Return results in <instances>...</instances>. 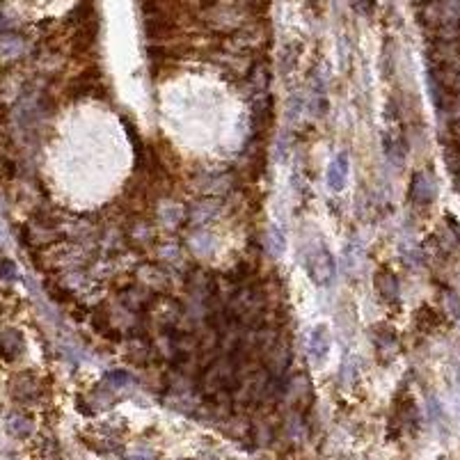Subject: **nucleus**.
<instances>
[{
  "label": "nucleus",
  "mask_w": 460,
  "mask_h": 460,
  "mask_svg": "<svg viewBox=\"0 0 460 460\" xmlns=\"http://www.w3.org/2000/svg\"><path fill=\"white\" fill-rule=\"evenodd\" d=\"M421 28L440 41H451L460 32V0H426L417 12Z\"/></svg>",
  "instance_id": "f257e3e1"
},
{
  "label": "nucleus",
  "mask_w": 460,
  "mask_h": 460,
  "mask_svg": "<svg viewBox=\"0 0 460 460\" xmlns=\"http://www.w3.org/2000/svg\"><path fill=\"white\" fill-rule=\"evenodd\" d=\"M305 268H307V275L311 277V282L318 284V286H327L332 284L334 275H337V264H334V257L332 252L318 243L307 252L305 257Z\"/></svg>",
  "instance_id": "f03ea898"
},
{
  "label": "nucleus",
  "mask_w": 460,
  "mask_h": 460,
  "mask_svg": "<svg viewBox=\"0 0 460 460\" xmlns=\"http://www.w3.org/2000/svg\"><path fill=\"white\" fill-rule=\"evenodd\" d=\"M371 339H373V346H376V355L380 362H392L398 353V337L394 332V327H389L385 323H378L373 325L371 330Z\"/></svg>",
  "instance_id": "7ed1b4c3"
},
{
  "label": "nucleus",
  "mask_w": 460,
  "mask_h": 460,
  "mask_svg": "<svg viewBox=\"0 0 460 460\" xmlns=\"http://www.w3.org/2000/svg\"><path fill=\"white\" fill-rule=\"evenodd\" d=\"M438 197V181L428 170L414 172L412 184H410V199L419 206H428L435 202Z\"/></svg>",
  "instance_id": "20e7f679"
},
{
  "label": "nucleus",
  "mask_w": 460,
  "mask_h": 460,
  "mask_svg": "<svg viewBox=\"0 0 460 460\" xmlns=\"http://www.w3.org/2000/svg\"><path fill=\"white\" fill-rule=\"evenodd\" d=\"M12 396L16 403H23V405L34 403L39 398V378L30 371L19 373L12 383Z\"/></svg>",
  "instance_id": "39448f33"
},
{
  "label": "nucleus",
  "mask_w": 460,
  "mask_h": 460,
  "mask_svg": "<svg viewBox=\"0 0 460 460\" xmlns=\"http://www.w3.org/2000/svg\"><path fill=\"white\" fill-rule=\"evenodd\" d=\"M106 88H103V78L99 74V69H90L76 78L74 88H72V97L74 99H83V97H103Z\"/></svg>",
  "instance_id": "423d86ee"
},
{
  "label": "nucleus",
  "mask_w": 460,
  "mask_h": 460,
  "mask_svg": "<svg viewBox=\"0 0 460 460\" xmlns=\"http://www.w3.org/2000/svg\"><path fill=\"white\" fill-rule=\"evenodd\" d=\"M383 149L389 163H394L396 168L403 165V161L407 158V142L403 133L398 128H387L385 135H383Z\"/></svg>",
  "instance_id": "0eeeda50"
},
{
  "label": "nucleus",
  "mask_w": 460,
  "mask_h": 460,
  "mask_svg": "<svg viewBox=\"0 0 460 460\" xmlns=\"http://www.w3.org/2000/svg\"><path fill=\"white\" fill-rule=\"evenodd\" d=\"M349 172H351V161H349V154H337L332 161H330V168H327V186L330 190L334 193H341L346 188V181H349Z\"/></svg>",
  "instance_id": "6e6552de"
},
{
  "label": "nucleus",
  "mask_w": 460,
  "mask_h": 460,
  "mask_svg": "<svg viewBox=\"0 0 460 460\" xmlns=\"http://www.w3.org/2000/svg\"><path fill=\"white\" fill-rule=\"evenodd\" d=\"M330 353V332L327 327L320 323L311 330L309 334V360L314 364H323Z\"/></svg>",
  "instance_id": "1a4fd4ad"
},
{
  "label": "nucleus",
  "mask_w": 460,
  "mask_h": 460,
  "mask_svg": "<svg viewBox=\"0 0 460 460\" xmlns=\"http://www.w3.org/2000/svg\"><path fill=\"white\" fill-rule=\"evenodd\" d=\"M373 286H376L378 296L383 298L385 302H398V293H401V289H398V280L394 277L392 271L380 268V271L376 273V277H373Z\"/></svg>",
  "instance_id": "9d476101"
},
{
  "label": "nucleus",
  "mask_w": 460,
  "mask_h": 460,
  "mask_svg": "<svg viewBox=\"0 0 460 460\" xmlns=\"http://www.w3.org/2000/svg\"><path fill=\"white\" fill-rule=\"evenodd\" d=\"M7 433H10L12 438L16 440H25L32 435L34 431V424L28 414H21V412H12L10 417H7V424H5Z\"/></svg>",
  "instance_id": "9b49d317"
},
{
  "label": "nucleus",
  "mask_w": 460,
  "mask_h": 460,
  "mask_svg": "<svg viewBox=\"0 0 460 460\" xmlns=\"http://www.w3.org/2000/svg\"><path fill=\"white\" fill-rule=\"evenodd\" d=\"M23 353V337L16 330H7L0 334V355H5V360H16Z\"/></svg>",
  "instance_id": "f8f14e48"
},
{
  "label": "nucleus",
  "mask_w": 460,
  "mask_h": 460,
  "mask_svg": "<svg viewBox=\"0 0 460 460\" xmlns=\"http://www.w3.org/2000/svg\"><path fill=\"white\" fill-rule=\"evenodd\" d=\"M92 327L97 330L101 337H106V339H115V341L119 339L117 330L112 327V318H110V314H108L103 305L92 309Z\"/></svg>",
  "instance_id": "ddd939ff"
},
{
  "label": "nucleus",
  "mask_w": 460,
  "mask_h": 460,
  "mask_svg": "<svg viewBox=\"0 0 460 460\" xmlns=\"http://www.w3.org/2000/svg\"><path fill=\"white\" fill-rule=\"evenodd\" d=\"M417 323L424 325L426 332H431V330H435L442 323V316L438 314V311H433L431 307H421L419 314H417Z\"/></svg>",
  "instance_id": "4468645a"
},
{
  "label": "nucleus",
  "mask_w": 460,
  "mask_h": 460,
  "mask_svg": "<svg viewBox=\"0 0 460 460\" xmlns=\"http://www.w3.org/2000/svg\"><path fill=\"white\" fill-rule=\"evenodd\" d=\"M34 460H60V447L53 440L39 442L37 451H34Z\"/></svg>",
  "instance_id": "2eb2a0df"
},
{
  "label": "nucleus",
  "mask_w": 460,
  "mask_h": 460,
  "mask_svg": "<svg viewBox=\"0 0 460 460\" xmlns=\"http://www.w3.org/2000/svg\"><path fill=\"white\" fill-rule=\"evenodd\" d=\"M106 380H108V385L112 389H124V387H131L133 385V376L128 371H124V369L110 371L108 376H106Z\"/></svg>",
  "instance_id": "dca6fc26"
},
{
  "label": "nucleus",
  "mask_w": 460,
  "mask_h": 460,
  "mask_svg": "<svg viewBox=\"0 0 460 460\" xmlns=\"http://www.w3.org/2000/svg\"><path fill=\"white\" fill-rule=\"evenodd\" d=\"M351 7L355 10V14L364 16V19H371L378 10V0H351Z\"/></svg>",
  "instance_id": "f3484780"
},
{
  "label": "nucleus",
  "mask_w": 460,
  "mask_h": 460,
  "mask_svg": "<svg viewBox=\"0 0 460 460\" xmlns=\"http://www.w3.org/2000/svg\"><path fill=\"white\" fill-rule=\"evenodd\" d=\"M271 245H273V252H275L277 257L284 255L286 241H284V231H282V229H277V227L271 229Z\"/></svg>",
  "instance_id": "a211bd4d"
},
{
  "label": "nucleus",
  "mask_w": 460,
  "mask_h": 460,
  "mask_svg": "<svg viewBox=\"0 0 460 460\" xmlns=\"http://www.w3.org/2000/svg\"><path fill=\"white\" fill-rule=\"evenodd\" d=\"M447 133L451 137V144L460 147V117H451L449 126H447Z\"/></svg>",
  "instance_id": "6ab92c4d"
},
{
  "label": "nucleus",
  "mask_w": 460,
  "mask_h": 460,
  "mask_svg": "<svg viewBox=\"0 0 460 460\" xmlns=\"http://www.w3.org/2000/svg\"><path fill=\"white\" fill-rule=\"evenodd\" d=\"M16 277V266L10 259H0V280H14Z\"/></svg>",
  "instance_id": "aec40b11"
},
{
  "label": "nucleus",
  "mask_w": 460,
  "mask_h": 460,
  "mask_svg": "<svg viewBox=\"0 0 460 460\" xmlns=\"http://www.w3.org/2000/svg\"><path fill=\"white\" fill-rule=\"evenodd\" d=\"M447 309H449V314L460 323V296H456V293H449L447 296Z\"/></svg>",
  "instance_id": "412c9836"
},
{
  "label": "nucleus",
  "mask_w": 460,
  "mask_h": 460,
  "mask_svg": "<svg viewBox=\"0 0 460 460\" xmlns=\"http://www.w3.org/2000/svg\"><path fill=\"white\" fill-rule=\"evenodd\" d=\"M14 175H16V165L12 161H7V158H0V179L10 181Z\"/></svg>",
  "instance_id": "4be33fe9"
},
{
  "label": "nucleus",
  "mask_w": 460,
  "mask_h": 460,
  "mask_svg": "<svg viewBox=\"0 0 460 460\" xmlns=\"http://www.w3.org/2000/svg\"><path fill=\"white\" fill-rule=\"evenodd\" d=\"M5 112H7V110H5V106H3V103H0V121L5 119Z\"/></svg>",
  "instance_id": "5701e85b"
},
{
  "label": "nucleus",
  "mask_w": 460,
  "mask_h": 460,
  "mask_svg": "<svg viewBox=\"0 0 460 460\" xmlns=\"http://www.w3.org/2000/svg\"><path fill=\"white\" fill-rule=\"evenodd\" d=\"M220 3H250V0H220Z\"/></svg>",
  "instance_id": "b1692460"
}]
</instances>
